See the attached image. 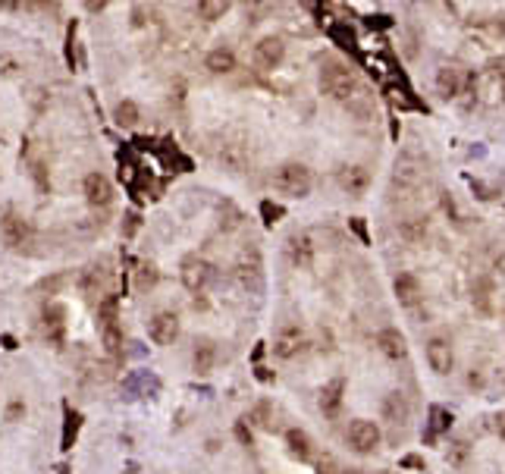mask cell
Masks as SVG:
<instances>
[{"label": "cell", "mask_w": 505, "mask_h": 474, "mask_svg": "<svg viewBox=\"0 0 505 474\" xmlns=\"http://www.w3.org/2000/svg\"><path fill=\"white\" fill-rule=\"evenodd\" d=\"M270 182L276 192L292 195V198H305V195L311 192V170L301 164H282L273 170Z\"/></svg>", "instance_id": "obj_2"}, {"label": "cell", "mask_w": 505, "mask_h": 474, "mask_svg": "<svg viewBox=\"0 0 505 474\" xmlns=\"http://www.w3.org/2000/svg\"><path fill=\"white\" fill-rule=\"evenodd\" d=\"M386 415L393 418V421H405V418H408V405H405V399H402L399 392H389V399H386Z\"/></svg>", "instance_id": "obj_30"}, {"label": "cell", "mask_w": 505, "mask_h": 474, "mask_svg": "<svg viewBox=\"0 0 505 474\" xmlns=\"http://www.w3.org/2000/svg\"><path fill=\"white\" fill-rule=\"evenodd\" d=\"M192 364H195V374H211L214 364H217V345L207 342V340L198 342V345H195Z\"/></svg>", "instance_id": "obj_19"}, {"label": "cell", "mask_w": 505, "mask_h": 474, "mask_svg": "<svg viewBox=\"0 0 505 474\" xmlns=\"http://www.w3.org/2000/svg\"><path fill=\"white\" fill-rule=\"evenodd\" d=\"M376 345H380V352H383L386 358H405V355H408L405 336H402L395 327L380 330V333H376Z\"/></svg>", "instance_id": "obj_15"}, {"label": "cell", "mask_w": 505, "mask_h": 474, "mask_svg": "<svg viewBox=\"0 0 505 474\" xmlns=\"http://www.w3.org/2000/svg\"><path fill=\"white\" fill-rule=\"evenodd\" d=\"M348 446H352L355 452H361V456L374 452L376 446H380V428H376L374 421H365V418L352 421V428H348Z\"/></svg>", "instance_id": "obj_5"}, {"label": "cell", "mask_w": 505, "mask_h": 474, "mask_svg": "<svg viewBox=\"0 0 505 474\" xmlns=\"http://www.w3.org/2000/svg\"><path fill=\"white\" fill-rule=\"evenodd\" d=\"M320 88L333 101L346 104V101L361 88V82H358V76H355L346 63H339V60H327V63H323V70H320Z\"/></svg>", "instance_id": "obj_1"}, {"label": "cell", "mask_w": 505, "mask_h": 474, "mask_svg": "<svg viewBox=\"0 0 505 474\" xmlns=\"http://www.w3.org/2000/svg\"><path fill=\"white\" fill-rule=\"evenodd\" d=\"M100 336H104L107 352H110V355H119L123 336H119V321H117V299L100 302Z\"/></svg>", "instance_id": "obj_4"}, {"label": "cell", "mask_w": 505, "mask_h": 474, "mask_svg": "<svg viewBox=\"0 0 505 474\" xmlns=\"http://www.w3.org/2000/svg\"><path fill=\"white\" fill-rule=\"evenodd\" d=\"M136 283H138V289H151L154 283H157V267H154L151 261H141L138 274H136Z\"/></svg>", "instance_id": "obj_31"}, {"label": "cell", "mask_w": 505, "mask_h": 474, "mask_svg": "<svg viewBox=\"0 0 505 474\" xmlns=\"http://www.w3.org/2000/svg\"><path fill=\"white\" fill-rule=\"evenodd\" d=\"M436 91H440V98L452 101L461 94V72L455 70V66H440L436 70Z\"/></svg>", "instance_id": "obj_17"}, {"label": "cell", "mask_w": 505, "mask_h": 474, "mask_svg": "<svg viewBox=\"0 0 505 474\" xmlns=\"http://www.w3.org/2000/svg\"><path fill=\"white\" fill-rule=\"evenodd\" d=\"M235 276H239V283L245 289H261V255L254 252H245L239 261V267H235Z\"/></svg>", "instance_id": "obj_14"}, {"label": "cell", "mask_w": 505, "mask_h": 474, "mask_svg": "<svg viewBox=\"0 0 505 474\" xmlns=\"http://www.w3.org/2000/svg\"><path fill=\"white\" fill-rule=\"evenodd\" d=\"M424 179V167L417 164L412 154H405L402 160H395V173H393V188L395 192H414Z\"/></svg>", "instance_id": "obj_7"}, {"label": "cell", "mask_w": 505, "mask_h": 474, "mask_svg": "<svg viewBox=\"0 0 505 474\" xmlns=\"http://www.w3.org/2000/svg\"><path fill=\"white\" fill-rule=\"evenodd\" d=\"M367 182H370V173L365 170V167H342L339 170V186L346 188L348 195H365V188H367Z\"/></svg>", "instance_id": "obj_18"}, {"label": "cell", "mask_w": 505, "mask_h": 474, "mask_svg": "<svg viewBox=\"0 0 505 474\" xmlns=\"http://www.w3.org/2000/svg\"><path fill=\"white\" fill-rule=\"evenodd\" d=\"M204 63H207V70L217 72V76H226V72L235 70V57H232V51H226V47H217V51H211Z\"/></svg>", "instance_id": "obj_23"}, {"label": "cell", "mask_w": 505, "mask_h": 474, "mask_svg": "<svg viewBox=\"0 0 505 474\" xmlns=\"http://www.w3.org/2000/svg\"><path fill=\"white\" fill-rule=\"evenodd\" d=\"M85 198L94 207H107L113 201V186L104 173H88L85 176Z\"/></svg>", "instance_id": "obj_12"}, {"label": "cell", "mask_w": 505, "mask_h": 474, "mask_svg": "<svg viewBox=\"0 0 505 474\" xmlns=\"http://www.w3.org/2000/svg\"><path fill=\"white\" fill-rule=\"evenodd\" d=\"M430 418H433V424H430V433H442L452 428V415H449L446 409H433L430 411Z\"/></svg>", "instance_id": "obj_32"}, {"label": "cell", "mask_w": 505, "mask_h": 474, "mask_svg": "<svg viewBox=\"0 0 505 474\" xmlns=\"http://www.w3.org/2000/svg\"><path fill=\"white\" fill-rule=\"evenodd\" d=\"M490 293H493V283H490L487 276H483V280H477V283H474V289H471V299H474V305L483 311V314H490V311H493Z\"/></svg>", "instance_id": "obj_28"}, {"label": "cell", "mask_w": 505, "mask_h": 474, "mask_svg": "<svg viewBox=\"0 0 505 474\" xmlns=\"http://www.w3.org/2000/svg\"><path fill=\"white\" fill-rule=\"evenodd\" d=\"M346 110L355 113L358 120H367L370 113H374V101H370V94L365 91V88H358V91H355L352 98L346 101Z\"/></svg>", "instance_id": "obj_26"}, {"label": "cell", "mask_w": 505, "mask_h": 474, "mask_svg": "<svg viewBox=\"0 0 505 474\" xmlns=\"http://www.w3.org/2000/svg\"><path fill=\"white\" fill-rule=\"evenodd\" d=\"M113 117H117V126H126V129H129V126H136L141 120V110H138L136 101H119Z\"/></svg>", "instance_id": "obj_27"}, {"label": "cell", "mask_w": 505, "mask_h": 474, "mask_svg": "<svg viewBox=\"0 0 505 474\" xmlns=\"http://www.w3.org/2000/svg\"><path fill=\"white\" fill-rule=\"evenodd\" d=\"M147 333L157 345H173L179 336V317L173 311H157L151 317V324H147Z\"/></svg>", "instance_id": "obj_8"}, {"label": "cell", "mask_w": 505, "mask_h": 474, "mask_svg": "<svg viewBox=\"0 0 505 474\" xmlns=\"http://www.w3.org/2000/svg\"><path fill=\"white\" fill-rule=\"evenodd\" d=\"M289 258H292L295 267H311L314 261V242L308 233H295L289 239Z\"/></svg>", "instance_id": "obj_16"}, {"label": "cell", "mask_w": 505, "mask_h": 474, "mask_svg": "<svg viewBox=\"0 0 505 474\" xmlns=\"http://www.w3.org/2000/svg\"><path fill=\"white\" fill-rule=\"evenodd\" d=\"M393 289H395L399 305H405V308H414V305H421V299H424V289H421V283H417L414 274H399L393 283Z\"/></svg>", "instance_id": "obj_13"}, {"label": "cell", "mask_w": 505, "mask_h": 474, "mask_svg": "<svg viewBox=\"0 0 505 474\" xmlns=\"http://www.w3.org/2000/svg\"><path fill=\"white\" fill-rule=\"evenodd\" d=\"M346 474H361V471H346Z\"/></svg>", "instance_id": "obj_38"}, {"label": "cell", "mask_w": 505, "mask_h": 474, "mask_svg": "<svg viewBox=\"0 0 505 474\" xmlns=\"http://www.w3.org/2000/svg\"><path fill=\"white\" fill-rule=\"evenodd\" d=\"M211 280H214V267L204 258H195V255H192V258L183 261V283L192 289V293L204 289Z\"/></svg>", "instance_id": "obj_10"}, {"label": "cell", "mask_w": 505, "mask_h": 474, "mask_svg": "<svg viewBox=\"0 0 505 474\" xmlns=\"http://www.w3.org/2000/svg\"><path fill=\"white\" fill-rule=\"evenodd\" d=\"M352 226H355V233H358L361 239H367V229H365V223H361V220H352Z\"/></svg>", "instance_id": "obj_35"}, {"label": "cell", "mask_w": 505, "mask_h": 474, "mask_svg": "<svg viewBox=\"0 0 505 474\" xmlns=\"http://www.w3.org/2000/svg\"><path fill=\"white\" fill-rule=\"evenodd\" d=\"M399 236L405 242H424V236H427V217H405V220H399Z\"/></svg>", "instance_id": "obj_22"}, {"label": "cell", "mask_w": 505, "mask_h": 474, "mask_svg": "<svg viewBox=\"0 0 505 474\" xmlns=\"http://www.w3.org/2000/svg\"><path fill=\"white\" fill-rule=\"evenodd\" d=\"M286 443H289V452L299 459H311L314 456V443L305 430H289L286 433Z\"/></svg>", "instance_id": "obj_24"}, {"label": "cell", "mask_w": 505, "mask_h": 474, "mask_svg": "<svg viewBox=\"0 0 505 474\" xmlns=\"http://www.w3.org/2000/svg\"><path fill=\"white\" fill-rule=\"evenodd\" d=\"M261 214L267 217V223H276V217H282V207H276V205H270V201H264V205H261Z\"/></svg>", "instance_id": "obj_33"}, {"label": "cell", "mask_w": 505, "mask_h": 474, "mask_svg": "<svg viewBox=\"0 0 505 474\" xmlns=\"http://www.w3.org/2000/svg\"><path fill=\"white\" fill-rule=\"evenodd\" d=\"M0 239H4L6 248H13V252H19V248L29 245L32 239V226L25 217H19L16 211H6L0 217Z\"/></svg>", "instance_id": "obj_3"}, {"label": "cell", "mask_w": 505, "mask_h": 474, "mask_svg": "<svg viewBox=\"0 0 505 474\" xmlns=\"http://www.w3.org/2000/svg\"><path fill=\"white\" fill-rule=\"evenodd\" d=\"M220 160H223L226 167H232L235 173H242L245 170V164H248V148L239 145V141H226L223 151H220Z\"/></svg>", "instance_id": "obj_21"}, {"label": "cell", "mask_w": 505, "mask_h": 474, "mask_svg": "<svg viewBox=\"0 0 505 474\" xmlns=\"http://www.w3.org/2000/svg\"><path fill=\"white\" fill-rule=\"evenodd\" d=\"M63 317H66V311L60 308V305L47 308V314H44V333H47V340H53V342L63 340Z\"/></svg>", "instance_id": "obj_25"}, {"label": "cell", "mask_w": 505, "mask_h": 474, "mask_svg": "<svg viewBox=\"0 0 505 474\" xmlns=\"http://www.w3.org/2000/svg\"><path fill=\"white\" fill-rule=\"evenodd\" d=\"M342 392H346V380H342V377L329 380L327 387L320 390V409L327 411V415H336V409H339V402H342Z\"/></svg>", "instance_id": "obj_20"}, {"label": "cell", "mask_w": 505, "mask_h": 474, "mask_svg": "<svg viewBox=\"0 0 505 474\" xmlns=\"http://www.w3.org/2000/svg\"><path fill=\"white\" fill-rule=\"evenodd\" d=\"M19 411H22V405H19V402H13V405H10V418H16Z\"/></svg>", "instance_id": "obj_36"}, {"label": "cell", "mask_w": 505, "mask_h": 474, "mask_svg": "<svg viewBox=\"0 0 505 474\" xmlns=\"http://www.w3.org/2000/svg\"><path fill=\"white\" fill-rule=\"evenodd\" d=\"M427 361H430V368H433L436 374H449L452 364H455L452 342H449L446 336H433V340L427 342Z\"/></svg>", "instance_id": "obj_9"}, {"label": "cell", "mask_w": 505, "mask_h": 474, "mask_svg": "<svg viewBox=\"0 0 505 474\" xmlns=\"http://www.w3.org/2000/svg\"><path fill=\"white\" fill-rule=\"evenodd\" d=\"M493 430L499 433V437H505V411H499V415L493 418Z\"/></svg>", "instance_id": "obj_34"}, {"label": "cell", "mask_w": 505, "mask_h": 474, "mask_svg": "<svg viewBox=\"0 0 505 474\" xmlns=\"http://www.w3.org/2000/svg\"><path fill=\"white\" fill-rule=\"evenodd\" d=\"M305 330L299 327V324H286V327H280V333H276L273 340V352L280 358H295L299 352H305Z\"/></svg>", "instance_id": "obj_6"}, {"label": "cell", "mask_w": 505, "mask_h": 474, "mask_svg": "<svg viewBox=\"0 0 505 474\" xmlns=\"http://www.w3.org/2000/svg\"><path fill=\"white\" fill-rule=\"evenodd\" d=\"M195 10H198V16H201V19L214 23V19H220L226 10H230V4H226V0H201V4L195 6Z\"/></svg>", "instance_id": "obj_29"}, {"label": "cell", "mask_w": 505, "mask_h": 474, "mask_svg": "<svg viewBox=\"0 0 505 474\" xmlns=\"http://www.w3.org/2000/svg\"><path fill=\"white\" fill-rule=\"evenodd\" d=\"M282 57H286V44H282V38H261L258 44H254V63L261 66V70H273V66L282 63Z\"/></svg>", "instance_id": "obj_11"}, {"label": "cell", "mask_w": 505, "mask_h": 474, "mask_svg": "<svg viewBox=\"0 0 505 474\" xmlns=\"http://www.w3.org/2000/svg\"><path fill=\"white\" fill-rule=\"evenodd\" d=\"M499 94H502V101H505V72H502V85H499Z\"/></svg>", "instance_id": "obj_37"}]
</instances>
